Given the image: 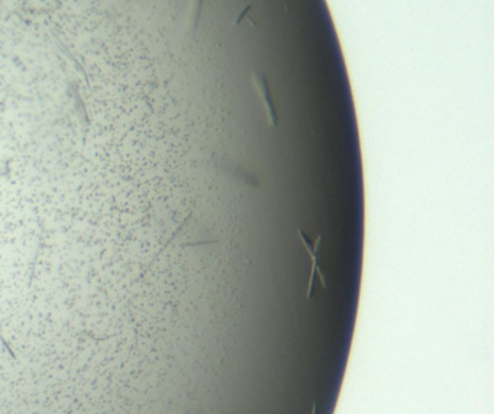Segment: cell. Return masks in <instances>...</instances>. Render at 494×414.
<instances>
[{"instance_id": "7a4b0ae2", "label": "cell", "mask_w": 494, "mask_h": 414, "mask_svg": "<svg viewBox=\"0 0 494 414\" xmlns=\"http://www.w3.org/2000/svg\"><path fill=\"white\" fill-rule=\"evenodd\" d=\"M253 82H254V86L257 88V91H258L259 100H261L262 106H264V111H266V115H267V119H268V124L271 126H277L275 107H274V103H273V99H271L270 90H268V86H267L264 75L254 73L253 74Z\"/></svg>"}, {"instance_id": "6da1fadb", "label": "cell", "mask_w": 494, "mask_h": 414, "mask_svg": "<svg viewBox=\"0 0 494 414\" xmlns=\"http://www.w3.org/2000/svg\"><path fill=\"white\" fill-rule=\"evenodd\" d=\"M299 235H300V238H302V242H303V247H304V250H306L307 255L312 258V271H311V279H309V285H307V297H309V296H311V294H312V288H313V281H315V274H316V272L319 274V279H320V281L323 283V285H325V287H327V280H325V274H323V272H322V270H320V267H319V264H318V258H319V248H320V245H322V236L319 235V236L316 238V242H315V245H313V247H312V245H311V243H309L307 238L304 236V234H303V231H302V229H300V231H299Z\"/></svg>"}, {"instance_id": "3957f363", "label": "cell", "mask_w": 494, "mask_h": 414, "mask_svg": "<svg viewBox=\"0 0 494 414\" xmlns=\"http://www.w3.org/2000/svg\"><path fill=\"white\" fill-rule=\"evenodd\" d=\"M202 3H203V0H190V8H189V15H187L189 30H194L197 28V23L200 19V12H202Z\"/></svg>"}]
</instances>
